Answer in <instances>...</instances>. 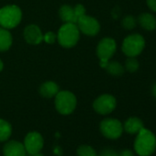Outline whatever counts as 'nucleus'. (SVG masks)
Returning <instances> with one entry per match:
<instances>
[{
	"label": "nucleus",
	"instance_id": "nucleus-16",
	"mask_svg": "<svg viewBox=\"0 0 156 156\" xmlns=\"http://www.w3.org/2000/svg\"><path fill=\"white\" fill-rule=\"evenodd\" d=\"M59 16H60L61 20L65 23H75L76 24V22H77L74 9L71 6H68V5L62 6L59 10Z\"/></svg>",
	"mask_w": 156,
	"mask_h": 156
},
{
	"label": "nucleus",
	"instance_id": "nucleus-4",
	"mask_svg": "<svg viewBox=\"0 0 156 156\" xmlns=\"http://www.w3.org/2000/svg\"><path fill=\"white\" fill-rule=\"evenodd\" d=\"M77 100L70 91H59L55 96V108L62 115H70L76 108Z\"/></svg>",
	"mask_w": 156,
	"mask_h": 156
},
{
	"label": "nucleus",
	"instance_id": "nucleus-8",
	"mask_svg": "<svg viewBox=\"0 0 156 156\" xmlns=\"http://www.w3.org/2000/svg\"><path fill=\"white\" fill-rule=\"evenodd\" d=\"M117 106L116 98L108 94H104L98 97L93 103V108L95 111L100 115L110 114Z\"/></svg>",
	"mask_w": 156,
	"mask_h": 156
},
{
	"label": "nucleus",
	"instance_id": "nucleus-30",
	"mask_svg": "<svg viewBox=\"0 0 156 156\" xmlns=\"http://www.w3.org/2000/svg\"><path fill=\"white\" fill-rule=\"evenodd\" d=\"M3 62L1 61V60H0V72H1L2 71V69H3Z\"/></svg>",
	"mask_w": 156,
	"mask_h": 156
},
{
	"label": "nucleus",
	"instance_id": "nucleus-2",
	"mask_svg": "<svg viewBox=\"0 0 156 156\" xmlns=\"http://www.w3.org/2000/svg\"><path fill=\"white\" fill-rule=\"evenodd\" d=\"M80 37V30L75 23H64L58 31V41L64 48H72L76 45Z\"/></svg>",
	"mask_w": 156,
	"mask_h": 156
},
{
	"label": "nucleus",
	"instance_id": "nucleus-1",
	"mask_svg": "<svg viewBox=\"0 0 156 156\" xmlns=\"http://www.w3.org/2000/svg\"><path fill=\"white\" fill-rule=\"evenodd\" d=\"M156 150V137L149 129L142 128L134 140V151L139 156H151Z\"/></svg>",
	"mask_w": 156,
	"mask_h": 156
},
{
	"label": "nucleus",
	"instance_id": "nucleus-6",
	"mask_svg": "<svg viewBox=\"0 0 156 156\" xmlns=\"http://www.w3.org/2000/svg\"><path fill=\"white\" fill-rule=\"evenodd\" d=\"M100 131L102 135L109 140H117L120 138L123 132V125L122 123L113 118H108L103 119L99 125Z\"/></svg>",
	"mask_w": 156,
	"mask_h": 156
},
{
	"label": "nucleus",
	"instance_id": "nucleus-5",
	"mask_svg": "<svg viewBox=\"0 0 156 156\" xmlns=\"http://www.w3.org/2000/svg\"><path fill=\"white\" fill-rule=\"evenodd\" d=\"M145 47L144 38L138 33L127 36L122 43V51L128 57H136L141 53Z\"/></svg>",
	"mask_w": 156,
	"mask_h": 156
},
{
	"label": "nucleus",
	"instance_id": "nucleus-31",
	"mask_svg": "<svg viewBox=\"0 0 156 156\" xmlns=\"http://www.w3.org/2000/svg\"></svg>",
	"mask_w": 156,
	"mask_h": 156
},
{
	"label": "nucleus",
	"instance_id": "nucleus-12",
	"mask_svg": "<svg viewBox=\"0 0 156 156\" xmlns=\"http://www.w3.org/2000/svg\"><path fill=\"white\" fill-rule=\"evenodd\" d=\"M24 38L30 44L37 45L43 41V35L41 29L36 25H29L24 30Z\"/></svg>",
	"mask_w": 156,
	"mask_h": 156
},
{
	"label": "nucleus",
	"instance_id": "nucleus-17",
	"mask_svg": "<svg viewBox=\"0 0 156 156\" xmlns=\"http://www.w3.org/2000/svg\"><path fill=\"white\" fill-rule=\"evenodd\" d=\"M12 45L11 33L4 28H0V51H8Z\"/></svg>",
	"mask_w": 156,
	"mask_h": 156
},
{
	"label": "nucleus",
	"instance_id": "nucleus-25",
	"mask_svg": "<svg viewBox=\"0 0 156 156\" xmlns=\"http://www.w3.org/2000/svg\"><path fill=\"white\" fill-rule=\"evenodd\" d=\"M56 36H55V34L53 33V32H51V31H49V32H47L44 36H43V40L47 42V43H53L54 41H55V40H56Z\"/></svg>",
	"mask_w": 156,
	"mask_h": 156
},
{
	"label": "nucleus",
	"instance_id": "nucleus-19",
	"mask_svg": "<svg viewBox=\"0 0 156 156\" xmlns=\"http://www.w3.org/2000/svg\"><path fill=\"white\" fill-rule=\"evenodd\" d=\"M105 68L107 69V71L109 74L115 75V76L121 75L124 73V67L119 62H118L116 61L108 62Z\"/></svg>",
	"mask_w": 156,
	"mask_h": 156
},
{
	"label": "nucleus",
	"instance_id": "nucleus-15",
	"mask_svg": "<svg viewBox=\"0 0 156 156\" xmlns=\"http://www.w3.org/2000/svg\"><path fill=\"white\" fill-rule=\"evenodd\" d=\"M139 24L146 30L151 31L156 29V19L150 13H142L138 18Z\"/></svg>",
	"mask_w": 156,
	"mask_h": 156
},
{
	"label": "nucleus",
	"instance_id": "nucleus-20",
	"mask_svg": "<svg viewBox=\"0 0 156 156\" xmlns=\"http://www.w3.org/2000/svg\"><path fill=\"white\" fill-rule=\"evenodd\" d=\"M76 154L77 156H98L96 150L92 146L87 144H82L78 147L76 150Z\"/></svg>",
	"mask_w": 156,
	"mask_h": 156
},
{
	"label": "nucleus",
	"instance_id": "nucleus-7",
	"mask_svg": "<svg viewBox=\"0 0 156 156\" xmlns=\"http://www.w3.org/2000/svg\"><path fill=\"white\" fill-rule=\"evenodd\" d=\"M117 49V43L112 38L102 39L97 48V54L100 60V66L105 68L109 59L114 55Z\"/></svg>",
	"mask_w": 156,
	"mask_h": 156
},
{
	"label": "nucleus",
	"instance_id": "nucleus-23",
	"mask_svg": "<svg viewBox=\"0 0 156 156\" xmlns=\"http://www.w3.org/2000/svg\"><path fill=\"white\" fill-rule=\"evenodd\" d=\"M98 156H119V152L112 148H105L100 151Z\"/></svg>",
	"mask_w": 156,
	"mask_h": 156
},
{
	"label": "nucleus",
	"instance_id": "nucleus-3",
	"mask_svg": "<svg viewBox=\"0 0 156 156\" xmlns=\"http://www.w3.org/2000/svg\"><path fill=\"white\" fill-rule=\"evenodd\" d=\"M22 19L21 9L15 5L6 6L0 9V25L4 29L17 27Z\"/></svg>",
	"mask_w": 156,
	"mask_h": 156
},
{
	"label": "nucleus",
	"instance_id": "nucleus-22",
	"mask_svg": "<svg viewBox=\"0 0 156 156\" xmlns=\"http://www.w3.org/2000/svg\"><path fill=\"white\" fill-rule=\"evenodd\" d=\"M136 24H137V21H136V19L131 16V15H129L127 17H125L121 22V25L124 29L126 30H132L136 27Z\"/></svg>",
	"mask_w": 156,
	"mask_h": 156
},
{
	"label": "nucleus",
	"instance_id": "nucleus-29",
	"mask_svg": "<svg viewBox=\"0 0 156 156\" xmlns=\"http://www.w3.org/2000/svg\"><path fill=\"white\" fill-rule=\"evenodd\" d=\"M151 92H152V95H153V97L156 98V84H154V85H153V87H152V89H151Z\"/></svg>",
	"mask_w": 156,
	"mask_h": 156
},
{
	"label": "nucleus",
	"instance_id": "nucleus-24",
	"mask_svg": "<svg viewBox=\"0 0 156 156\" xmlns=\"http://www.w3.org/2000/svg\"><path fill=\"white\" fill-rule=\"evenodd\" d=\"M73 9H74V13H75V16H76L77 20H78V19H79L81 16H83V15H85V14H86L85 7H84L83 5H81V4L76 5V6L73 8Z\"/></svg>",
	"mask_w": 156,
	"mask_h": 156
},
{
	"label": "nucleus",
	"instance_id": "nucleus-14",
	"mask_svg": "<svg viewBox=\"0 0 156 156\" xmlns=\"http://www.w3.org/2000/svg\"><path fill=\"white\" fill-rule=\"evenodd\" d=\"M59 86L52 81H48L43 83L40 87V94L46 98H53L59 92Z\"/></svg>",
	"mask_w": 156,
	"mask_h": 156
},
{
	"label": "nucleus",
	"instance_id": "nucleus-18",
	"mask_svg": "<svg viewBox=\"0 0 156 156\" xmlns=\"http://www.w3.org/2000/svg\"><path fill=\"white\" fill-rule=\"evenodd\" d=\"M12 134V126L11 124L3 119H0V142L8 141Z\"/></svg>",
	"mask_w": 156,
	"mask_h": 156
},
{
	"label": "nucleus",
	"instance_id": "nucleus-10",
	"mask_svg": "<svg viewBox=\"0 0 156 156\" xmlns=\"http://www.w3.org/2000/svg\"><path fill=\"white\" fill-rule=\"evenodd\" d=\"M23 144L27 153H37L42 150L44 146V139L38 131H30L26 135Z\"/></svg>",
	"mask_w": 156,
	"mask_h": 156
},
{
	"label": "nucleus",
	"instance_id": "nucleus-11",
	"mask_svg": "<svg viewBox=\"0 0 156 156\" xmlns=\"http://www.w3.org/2000/svg\"><path fill=\"white\" fill-rule=\"evenodd\" d=\"M24 144L19 140H8L3 147L4 156H26Z\"/></svg>",
	"mask_w": 156,
	"mask_h": 156
},
{
	"label": "nucleus",
	"instance_id": "nucleus-26",
	"mask_svg": "<svg viewBox=\"0 0 156 156\" xmlns=\"http://www.w3.org/2000/svg\"><path fill=\"white\" fill-rule=\"evenodd\" d=\"M119 156H134V152L129 149H124L120 151V152L119 153Z\"/></svg>",
	"mask_w": 156,
	"mask_h": 156
},
{
	"label": "nucleus",
	"instance_id": "nucleus-27",
	"mask_svg": "<svg viewBox=\"0 0 156 156\" xmlns=\"http://www.w3.org/2000/svg\"><path fill=\"white\" fill-rule=\"evenodd\" d=\"M149 9L154 12H156V0H146Z\"/></svg>",
	"mask_w": 156,
	"mask_h": 156
},
{
	"label": "nucleus",
	"instance_id": "nucleus-21",
	"mask_svg": "<svg viewBox=\"0 0 156 156\" xmlns=\"http://www.w3.org/2000/svg\"><path fill=\"white\" fill-rule=\"evenodd\" d=\"M125 68L129 73H134L139 69V62L135 57H129L125 62Z\"/></svg>",
	"mask_w": 156,
	"mask_h": 156
},
{
	"label": "nucleus",
	"instance_id": "nucleus-9",
	"mask_svg": "<svg viewBox=\"0 0 156 156\" xmlns=\"http://www.w3.org/2000/svg\"><path fill=\"white\" fill-rule=\"evenodd\" d=\"M76 25L82 33L87 36H95L100 30V25L98 21L95 18L87 16L86 14L78 19Z\"/></svg>",
	"mask_w": 156,
	"mask_h": 156
},
{
	"label": "nucleus",
	"instance_id": "nucleus-13",
	"mask_svg": "<svg viewBox=\"0 0 156 156\" xmlns=\"http://www.w3.org/2000/svg\"><path fill=\"white\" fill-rule=\"evenodd\" d=\"M143 127V122L137 117L129 118L123 125V130L129 134H137Z\"/></svg>",
	"mask_w": 156,
	"mask_h": 156
},
{
	"label": "nucleus",
	"instance_id": "nucleus-28",
	"mask_svg": "<svg viewBox=\"0 0 156 156\" xmlns=\"http://www.w3.org/2000/svg\"><path fill=\"white\" fill-rule=\"evenodd\" d=\"M26 156H43V154H42V153H41V151H40V152L32 153V154H30V153H27V154H26Z\"/></svg>",
	"mask_w": 156,
	"mask_h": 156
}]
</instances>
